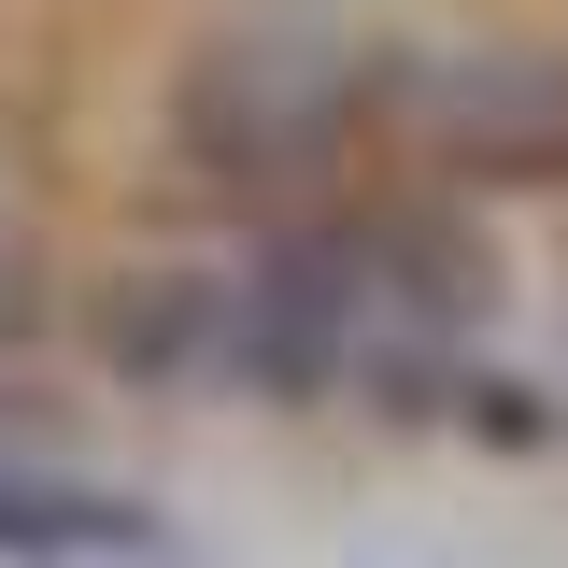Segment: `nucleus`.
<instances>
[{
  "label": "nucleus",
  "mask_w": 568,
  "mask_h": 568,
  "mask_svg": "<svg viewBox=\"0 0 568 568\" xmlns=\"http://www.w3.org/2000/svg\"><path fill=\"white\" fill-rule=\"evenodd\" d=\"M355 114H369V58H355L327 14H256V29H227L185 71V156H200L213 185H242V200L327 185Z\"/></svg>",
  "instance_id": "nucleus-1"
},
{
  "label": "nucleus",
  "mask_w": 568,
  "mask_h": 568,
  "mask_svg": "<svg viewBox=\"0 0 568 568\" xmlns=\"http://www.w3.org/2000/svg\"><path fill=\"white\" fill-rule=\"evenodd\" d=\"M369 342V227H271L242 271H227V384L256 398H327L355 384Z\"/></svg>",
  "instance_id": "nucleus-2"
},
{
  "label": "nucleus",
  "mask_w": 568,
  "mask_h": 568,
  "mask_svg": "<svg viewBox=\"0 0 568 568\" xmlns=\"http://www.w3.org/2000/svg\"><path fill=\"white\" fill-rule=\"evenodd\" d=\"M0 555H29V568H129V555H156V511L85 497V484H0Z\"/></svg>",
  "instance_id": "nucleus-3"
},
{
  "label": "nucleus",
  "mask_w": 568,
  "mask_h": 568,
  "mask_svg": "<svg viewBox=\"0 0 568 568\" xmlns=\"http://www.w3.org/2000/svg\"><path fill=\"white\" fill-rule=\"evenodd\" d=\"M114 355L142 384H185L227 355V284L213 271H142V298H114Z\"/></svg>",
  "instance_id": "nucleus-4"
}]
</instances>
